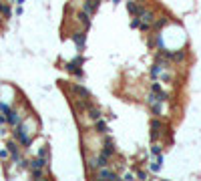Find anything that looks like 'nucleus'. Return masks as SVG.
Here are the masks:
<instances>
[{
  "instance_id": "nucleus-18",
  "label": "nucleus",
  "mask_w": 201,
  "mask_h": 181,
  "mask_svg": "<svg viewBox=\"0 0 201 181\" xmlns=\"http://www.w3.org/2000/svg\"><path fill=\"white\" fill-rule=\"evenodd\" d=\"M89 113H91V117L95 119V121H97V119H101V111H99V109H95V107H89Z\"/></svg>"
},
{
  "instance_id": "nucleus-14",
  "label": "nucleus",
  "mask_w": 201,
  "mask_h": 181,
  "mask_svg": "<svg viewBox=\"0 0 201 181\" xmlns=\"http://www.w3.org/2000/svg\"><path fill=\"white\" fill-rule=\"evenodd\" d=\"M95 129H97V133H101V135L109 133V129H107V125H105V121H103V119H97V123H95Z\"/></svg>"
},
{
  "instance_id": "nucleus-25",
  "label": "nucleus",
  "mask_w": 201,
  "mask_h": 181,
  "mask_svg": "<svg viewBox=\"0 0 201 181\" xmlns=\"http://www.w3.org/2000/svg\"><path fill=\"white\" fill-rule=\"evenodd\" d=\"M16 2H18V4H22V2H24V0H16Z\"/></svg>"
},
{
  "instance_id": "nucleus-4",
  "label": "nucleus",
  "mask_w": 201,
  "mask_h": 181,
  "mask_svg": "<svg viewBox=\"0 0 201 181\" xmlns=\"http://www.w3.org/2000/svg\"><path fill=\"white\" fill-rule=\"evenodd\" d=\"M163 129V123L159 119H153L151 121V141H157L159 139V131Z\"/></svg>"
},
{
  "instance_id": "nucleus-12",
  "label": "nucleus",
  "mask_w": 201,
  "mask_h": 181,
  "mask_svg": "<svg viewBox=\"0 0 201 181\" xmlns=\"http://www.w3.org/2000/svg\"><path fill=\"white\" fill-rule=\"evenodd\" d=\"M161 165H163V155H157L155 161L151 163V171H153V173H159V171H161Z\"/></svg>"
},
{
  "instance_id": "nucleus-26",
  "label": "nucleus",
  "mask_w": 201,
  "mask_h": 181,
  "mask_svg": "<svg viewBox=\"0 0 201 181\" xmlns=\"http://www.w3.org/2000/svg\"><path fill=\"white\" fill-rule=\"evenodd\" d=\"M113 2H115V4H119V2H121V0H113Z\"/></svg>"
},
{
  "instance_id": "nucleus-2",
  "label": "nucleus",
  "mask_w": 201,
  "mask_h": 181,
  "mask_svg": "<svg viewBox=\"0 0 201 181\" xmlns=\"http://www.w3.org/2000/svg\"><path fill=\"white\" fill-rule=\"evenodd\" d=\"M85 63V60H83V57H76L75 60H71V63H66V71L68 72H75V75L76 77H79V79H80V77H85V71H83V68H80V64H83Z\"/></svg>"
},
{
  "instance_id": "nucleus-11",
  "label": "nucleus",
  "mask_w": 201,
  "mask_h": 181,
  "mask_svg": "<svg viewBox=\"0 0 201 181\" xmlns=\"http://www.w3.org/2000/svg\"><path fill=\"white\" fill-rule=\"evenodd\" d=\"M76 16H79V22H80V24H83V26H85V28H89V26H91V14H89V12H87V10H83V12H79V14H76Z\"/></svg>"
},
{
  "instance_id": "nucleus-16",
  "label": "nucleus",
  "mask_w": 201,
  "mask_h": 181,
  "mask_svg": "<svg viewBox=\"0 0 201 181\" xmlns=\"http://www.w3.org/2000/svg\"><path fill=\"white\" fill-rule=\"evenodd\" d=\"M161 103H163V101H157V103H153V105H151L153 115H161V113H163V107H161Z\"/></svg>"
},
{
  "instance_id": "nucleus-24",
  "label": "nucleus",
  "mask_w": 201,
  "mask_h": 181,
  "mask_svg": "<svg viewBox=\"0 0 201 181\" xmlns=\"http://www.w3.org/2000/svg\"><path fill=\"white\" fill-rule=\"evenodd\" d=\"M6 123V117H4V115H0V125H4Z\"/></svg>"
},
{
  "instance_id": "nucleus-19",
  "label": "nucleus",
  "mask_w": 201,
  "mask_h": 181,
  "mask_svg": "<svg viewBox=\"0 0 201 181\" xmlns=\"http://www.w3.org/2000/svg\"><path fill=\"white\" fill-rule=\"evenodd\" d=\"M163 24H167V18H159V20H157V22L151 26V30H159L161 26H163Z\"/></svg>"
},
{
  "instance_id": "nucleus-23",
  "label": "nucleus",
  "mask_w": 201,
  "mask_h": 181,
  "mask_svg": "<svg viewBox=\"0 0 201 181\" xmlns=\"http://www.w3.org/2000/svg\"><path fill=\"white\" fill-rule=\"evenodd\" d=\"M8 157V149H4V151H0V159H6Z\"/></svg>"
},
{
  "instance_id": "nucleus-3",
  "label": "nucleus",
  "mask_w": 201,
  "mask_h": 181,
  "mask_svg": "<svg viewBox=\"0 0 201 181\" xmlns=\"http://www.w3.org/2000/svg\"><path fill=\"white\" fill-rule=\"evenodd\" d=\"M101 153L107 155V157H113L115 155V143H113V139H111L107 133H105V139H103V151Z\"/></svg>"
},
{
  "instance_id": "nucleus-6",
  "label": "nucleus",
  "mask_w": 201,
  "mask_h": 181,
  "mask_svg": "<svg viewBox=\"0 0 201 181\" xmlns=\"http://www.w3.org/2000/svg\"><path fill=\"white\" fill-rule=\"evenodd\" d=\"M71 38L79 49H85V42H87V34L85 32H75V34H71Z\"/></svg>"
},
{
  "instance_id": "nucleus-5",
  "label": "nucleus",
  "mask_w": 201,
  "mask_h": 181,
  "mask_svg": "<svg viewBox=\"0 0 201 181\" xmlns=\"http://www.w3.org/2000/svg\"><path fill=\"white\" fill-rule=\"evenodd\" d=\"M6 149H8V153L12 155V161H20V147H18V143L10 141V143L6 145Z\"/></svg>"
},
{
  "instance_id": "nucleus-7",
  "label": "nucleus",
  "mask_w": 201,
  "mask_h": 181,
  "mask_svg": "<svg viewBox=\"0 0 201 181\" xmlns=\"http://www.w3.org/2000/svg\"><path fill=\"white\" fill-rule=\"evenodd\" d=\"M46 165H48V161H46V159H42V157H38V155H36V157H34L32 161H30V165H28V167H30V169H44Z\"/></svg>"
},
{
  "instance_id": "nucleus-20",
  "label": "nucleus",
  "mask_w": 201,
  "mask_h": 181,
  "mask_svg": "<svg viewBox=\"0 0 201 181\" xmlns=\"http://www.w3.org/2000/svg\"><path fill=\"white\" fill-rule=\"evenodd\" d=\"M161 151H163V149H161V145H153V147H151V155H153V157H157V155H161Z\"/></svg>"
},
{
  "instance_id": "nucleus-1",
  "label": "nucleus",
  "mask_w": 201,
  "mask_h": 181,
  "mask_svg": "<svg viewBox=\"0 0 201 181\" xmlns=\"http://www.w3.org/2000/svg\"><path fill=\"white\" fill-rule=\"evenodd\" d=\"M14 139L18 141L20 145H24V147H28V145L32 143V139L28 137V131H26V123L20 121V123L14 127Z\"/></svg>"
},
{
  "instance_id": "nucleus-17",
  "label": "nucleus",
  "mask_w": 201,
  "mask_h": 181,
  "mask_svg": "<svg viewBox=\"0 0 201 181\" xmlns=\"http://www.w3.org/2000/svg\"><path fill=\"white\" fill-rule=\"evenodd\" d=\"M38 157H42V159H46V161H48V157H50V153H48V145L40 147V151H38Z\"/></svg>"
},
{
  "instance_id": "nucleus-9",
  "label": "nucleus",
  "mask_w": 201,
  "mask_h": 181,
  "mask_svg": "<svg viewBox=\"0 0 201 181\" xmlns=\"http://www.w3.org/2000/svg\"><path fill=\"white\" fill-rule=\"evenodd\" d=\"M97 177H99V179H119L117 175H115L113 171H109L107 167H101V169H99V173H97Z\"/></svg>"
},
{
  "instance_id": "nucleus-15",
  "label": "nucleus",
  "mask_w": 201,
  "mask_h": 181,
  "mask_svg": "<svg viewBox=\"0 0 201 181\" xmlns=\"http://www.w3.org/2000/svg\"><path fill=\"white\" fill-rule=\"evenodd\" d=\"M72 90H75V93L79 95V97H83V99H87V97H89V90L85 89V87H80V85H75V87H72Z\"/></svg>"
},
{
  "instance_id": "nucleus-13",
  "label": "nucleus",
  "mask_w": 201,
  "mask_h": 181,
  "mask_svg": "<svg viewBox=\"0 0 201 181\" xmlns=\"http://www.w3.org/2000/svg\"><path fill=\"white\" fill-rule=\"evenodd\" d=\"M127 10H129V12H131V14H133V16H139L143 8H141V6H139V4H137V2H133V0H131V2L127 4Z\"/></svg>"
},
{
  "instance_id": "nucleus-21",
  "label": "nucleus",
  "mask_w": 201,
  "mask_h": 181,
  "mask_svg": "<svg viewBox=\"0 0 201 181\" xmlns=\"http://www.w3.org/2000/svg\"><path fill=\"white\" fill-rule=\"evenodd\" d=\"M30 173L34 179H42V169H30Z\"/></svg>"
},
{
  "instance_id": "nucleus-22",
  "label": "nucleus",
  "mask_w": 201,
  "mask_h": 181,
  "mask_svg": "<svg viewBox=\"0 0 201 181\" xmlns=\"http://www.w3.org/2000/svg\"><path fill=\"white\" fill-rule=\"evenodd\" d=\"M137 177H139V179H145V177H147V173H145V171H137Z\"/></svg>"
},
{
  "instance_id": "nucleus-8",
  "label": "nucleus",
  "mask_w": 201,
  "mask_h": 181,
  "mask_svg": "<svg viewBox=\"0 0 201 181\" xmlns=\"http://www.w3.org/2000/svg\"><path fill=\"white\" fill-rule=\"evenodd\" d=\"M99 4H101V0H85V10L89 14H95L99 10Z\"/></svg>"
},
{
  "instance_id": "nucleus-10",
  "label": "nucleus",
  "mask_w": 201,
  "mask_h": 181,
  "mask_svg": "<svg viewBox=\"0 0 201 181\" xmlns=\"http://www.w3.org/2000/svg\"><path fill=\"white\" fill-rule=\"evenodd\" d=\"M6 123H10V125H14V127H16V125H18L20 123V115L18 113H16V111H8V113H6Z\"/></svg>"
}]
</instances>
